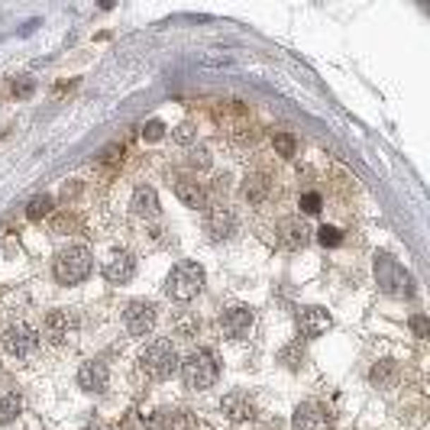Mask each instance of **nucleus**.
I'll return each instance as SVG.
<instances>
[{
  "label": "nucleus",
  "mask_w": 430,
  "mask_h": 430,
  "mask_svg": "<svg viewBox=\"0 0 430 430\" xmlns=\"http://www.w3.org/2000/svg\"><path fill=\"white\" fill-rule=\"evenodd\" d=\"M178 372H181L184 388H191V392H208V388L217 385V378H220V362H217V356L210 353V350H194V353H188L181 359Z\"/></svg>",
  "instance_id": "1"
},
{
  "label": "nucleus",
  "mask_w": 430,
  "mask_h": 430,
  "mask_svg": "<svg viewBox=\"0 0 430 430\" xmlns=\"http://www.w3.org/2000/svg\"><path fill=\"white\" fill-rule=\"evenodd\" d=\"M204 288V269H201L194 259H181L178 265H172L169 278H165V294L178 304H188L194 301Z\"/></svg>",
  "instance_id": "2"
},
{
  "label": "nucleus",
  "mask_w": 430,
  "mask_h": 430,
  "mask_svg": "<svg viewBox=\"0 0 430 430\" xmlns=\"http://www.w3.org/2000/svg\"><path fill=\"white\" fill-rule=\"evenodd\" d=\"M178 366H181V359H178V350L172 340H153V343L139 353V369H143L153 382L172 378L178 372Z\"/></svg>",
  "instance_id": "3"
},
{
  "label": "nucleus",
  "mask_w": 430,
  "mask_h": 430,
  "mask_svg": "<svg viewBox=\"0 0 430 430\" xmlns=\"http://www.w3.org/2000/svg\"><path fill=\"white\" fill-rule=\"evenodd\" d=\"M94 269L91 249L88 246H65L59 256H55V282L59 285H81Z\"/></svg>",
  "instance_id": "4"
},
{
  "label": "nucleus",
  "mask_w": 430,
  "mask_h": 430,
  "mask_svg": "<svg viewBox=\"0 0 430 430\" xmlns=\"http://www.w3.org/2000/svg\"><path fill=\"white\" fill-rule=\"evenodd\" d=\"M376 282L385 294L392 298H411L414 294V278L411 272L401 265L398 259H392L388 253H378L376 256Z\"/></svg>",
  "instance_id": "5"
},
{
  "label": "nucleus",
  "mask_w": 430,
  "mask_h": 430,
  "mask_svg": "<svg viewBox=\"0 0 430 430\" xmlns=\"http://www.w3.org/2000/svg\"><path fill=\"white\" fill-rule=\"evenodd\" d=\"M0 343H4L7 356H13V359H30V356L39 350V333L32 330L30 323L16 321V323H10L7 330H4Z\"/></svg>",
  "instance_id": "6"
},
{
  "label": "nucleus",
  "mask_w": 430,
  "mask_h": 430,
  "mask_svg": "<svg viewBox=\"0 0 430 430\" xmlns=\"http://www.w3.org/2000/svg\"><path fill=\"white\" fill-rule=\"evenodd\" d=\"M204 230L214 243H223V239H233L239 233V214L230 208V204H214L204 214Z\"/></svg>",
  "instance_id": "7"
},
{
  "label": "nucleus",
  "mask_w": 430,
  "mask_h": 430,
  "mask_svg": "<svg viewBox=\"0 0 430 430\" xmlns=\"http://www.w3.org/2000/svg\"><path fill=\"white\" fill-rule=\"evenodd\" d=\"M256 327V311L246 304H233L220 314V330L227 340H246Z\"/></svg>",
  "instance_id": "8"
},
{
  "label": "nucleus",
  "mask_w": 430,
  "mask_h": 430,
  "mask_svg": "<svg viewBox=\"0 0 430 430\" xmlns=\"http://www.w3.org/2000/svg\"><path fill=\"white\" fill-rule=\"evenodd\" d=\"M155 304L153 301H130L126 311H123V327L130 337H149L155 327Z\"/></svg>",
  "instance_id": "9"
},
{
  "label": "nucleus",
  "mask_w": 430,
  "mask_h": 430,
  "mask_svg": "<svg viewBox=\"0 0 430 430\" xmlns=\"http://www.w3.org/2000/svg\"><path fill=\"white\" fill-rule=\"evenodd\" d=\"M292 427L294 430H333V417L323 405H317V401H304V405L294 407Z\"/></svg>",
  "instance_id": "10"
},
{
  "label": "nucleus",
  "mask_w": 430,
  "mask_h": 430,
  "mask_svg": "<svg viewBox=\"0 0 430 430\" xmlns=\"http://www.w3.org/2000/svg\"><path fill=\"white\" fill-rule=\"evenodd\" d=\"M110 385V372L100 359H88L78 369V388L85 395H104Z\"/></svg>",
  "instance_id": "11"
},
{
  "label": "nucleus",
  "mask_w": 430,
  "mask_h": 430,
  "mask_svg": "<svg viewBox=\"0 0 430 430\" xmlns=\"http://www.w3.org/2000/svg\"><path fill=\"white\" fill-rule=\"evenodd\" d=\"M333 327V317L330 311H323V307H301L298 311V330L304 340H317Z\"/></svg>",
  "instance_id": "12"
},
{
  "label": "nucleus",
  "mask_w": 430,
  "mask_h": 430,
  "mask_svg": "<svg viewBox=\"0 0 430 430\" xmlns=\"http://www.w3.org/2000/svg\"><path fill=\"white\" fill-rule=\"evenodd\" d=\"M278 239L285 249H304L311 243V227L304 223V217H285L278 223Z\"/></svg>",
  "instance_id": "13"
},
{
  "label": "nucleus",
  "mask_w": 430,
  "mask_h": 430,
  "mask_svg": "<svg viewBox=\"0 0 430 430\" xmlns=\"http://www.w3.org/2000/svg\"><path fill=\"white\" fill-rule=\"evenodd\" d=\"M42 337L49 340V343H55V346H61L65 340L71 337V314L68 311H49L46 317H42Z\"/></svg>",
  "instance_id": "14"
},
{
  "label": "nucleus",
  "mask_w": 430,
  "mask_h": 430,
  "mask_svg": "<svg viewBox=\"0 0 430 430\" xmlns=\"http://www.w3.org/2000/svg\"><path fill=\"white\" fill-rule=\"evenodd\" d=\"M175 198L191 210H208V191H204V184H201L198 178H178Z\"/></svg>",
  "instance_id": "15"
},
{
  "label": "nucleus",
  "mask_w": 430,
  "mask_h": 430,
  "mask_svg": "<svg viewBox=\"0 0 430 430\" xmlns=\"http://www.w3.org/2000/svg\"><path fill=\"white\" fill-rule=\"evenodd\" d=\"M220 411L230 421H237V424H243V421H253L256 417V405H253V398L246 392H230V395H223V401H220Z\"/></svg>",
  "instance_id": "16"
},
{
  "label": "nucleus",
  "mask_w": 430,
  "mask_h": 430,
  "mask_svg": "<svg viewBox=\"0 0 430 430\" xmlns=\"http://www.w3.org/2000/svg\"><path fill=\"white\" fill-rule=\"evenodd\" d=\"M133 275H136V259L130 253H114L104 265V278L110 285H126Z\"/></svg>",
  "instance_id": "17"
},
{
  "label": "nucleus",
  "mask_w": 430,
  "mask_h": 430,
  "mask_svg": "<svg viewBox=\"0 0 430 430\" xmlns=\"http://www.w3.org/2000/svg\"><path fill=\"white\" fill-rule=\"evenodd\" d=\"M398 378H401V366L395 359H378L376 366L369 369V382L378 392H392L395 385H398Z\"/></svg>",
  "instance_id": "18"
},
{
  "label": "nucleus",
  "mask_w": 430,
  "mask_h": 430,
  "mask_svg": "<svg viewBox=\"0 0 430 430\" xmlns=\"http://www.w3.org/2000/svg\"><path fill=\"white\" fill-rule=\"evenodd\" d=\"M130 208H133V214H136V217H146V220L159 217V194H155L153 184H139L136 191H133Z\"/></svg>",
  "instance_id": "19"
},
{
  "label": "nucleus",
  "mask_w": 430,
  "mask_h": 430,
  "mask_svg": "<svg viewBox=\"0 0 430 430\" xmlns=\"http://www.w3.org/2000/svg\"><path fill=\"white\" fill-rule=\"evenodd\" d=\"M243 198L249 201V204H265V198H269V178L265 175H246L243 181Z\"/></svg>",
  "instance_id": "20"
},
{
  "label": "nucleus",
  "mask_w": 430,
  "mask_h": 430,
  "mask_svg": "<svg viewBox=\"0 0 430 430\" xmlns=\"http://www.w3.org/2000/svg\"><path fill=\"white\" fill-rule=\"evenodd\" d=\"M23 414V398L13 388H0V424H10Z\"/></svg>",
  "instance_id": "21"
},
{
  "label": "nucleus",
  "mask_w": 430,
  "mask_h": 430,
  "mask_svg": "<svg viewBox=\"0 0 430 430\" xmlns=\"http://www.w3.org/2000/svg\"><path fill=\"white\" fill-rule=\"evenodd\" d=\"M278 362H285V369H292V372H298V369L304 366V350H301V343L285 346L282 353H278Z\"/></svg>",
  "instance_id": "22"
},
{
  "label": "nucleus",
  "mask_w": 430,
  "mask_h": 430,
  "mask_svg": "<svg viewBox=\"0 0 430 430\" xmlns=\"http://www.w3.org/2000/svg\"><path fill=\"white\" fill-rule=\"evenodd\" d=\"M210 162H214V159H210V149L208 146H201V143H198V146L188 149V165H191L194 172H208Z\"/></svg>",
  "instance_id": "23"
},
{
  "label": "nucleus",
  "mask_w": 430,
  "mask_h": 430,
  "mask_svg": "<svg viewBox=\"0 0 430 430\" xmlns=\"http://www.w3.org/2000/svg\"><path fill=\"white\" fill-rule=\"evenodd\" d=\"M272 146H275V153L282 155V159H292V155L298 153V139H294L292 133H275V136H272Z\"/></svg>",
  "instance_id": "24"
},
{
  "label": "nucleus",
  "mask_w": 430,
  "mask_h": 430,
  "mask_svg": "<svg viewBox=\"0 0 430 430\" xmlns=\"http://www.w3.org/2000/svg\"><path fill=\"white\" fill-rule=\"evenodd\" d=\"M49 210H52V198H49V194H39V198H32L30 204H26V217H30V220H42Z\"/></svg>",
  "instance_id": "25"
},
{
  "label": "nucleus",
  "mask_w": 430,
  "mask_h": 430,
  "mask_svg": "<svg viewBox=\"0 0 430 430\" xmlns=\"http://www.w3.org/2000/svg\"><path fill=\"white\" fill-rule=\"evenodd\" d=\"M317 243H321L323 249H333V246L343 243V233H340L337 227H330V223H323L321 230H317Z\"/></svg>",
  "instance_id": "26"
},
{
  "label": "nucleus",
  "mask_w": 430,
  "mask_h": 430,
  "mask_svg": "<svg viewBox=\"0 0 430 430\" xmlns=\"http://www.w3.org/2000/svg\"><path fill=\"white\" fill-rule=\"evenodd\" d=\"M298 208L304 210V214H321V208H323V198H321V194H317V191H307V194H301Z\"/></svg>",
  "instance_id": "27"
},
{
  "label": "nucleus",
  "mask_w": 430,
  "mask_h": 430,
  "mask_svg": "<svg viewBox=\"0 0 430 430\" xmlns=\"http://www.w3.org/2000/svg\"><path fill=\"white\" fill-rule=\"evenodd\" d=\"M194 136H198V130H194L191 123H181V126H175V133H172V139H175L178 146H191Z\"/></svg>",
  "instance_id": "28"
},
{
  "label": "nucleus",
  "mask_w": 430,
  "mask_h": 430,
  "mask_svg": "<svg viewBox=\"0 0 430 430\" xmlns=\"http://www.w3.org/2000/svg\"><path fill=\"white\" fill-rule=\"evenodd\" d=\"M32 91H36V78L20 75V78L13 81V94H16V97H30Z\"/></svg>",
  "instance_id": "29"
},
{
  "label": "nucleus",
  "mask_w": 430,
  "mask_h": 430,
  "mask_svg": "<svg viewBox=\"0 0 430 430\" xmlns=\"http://www.w3.org/2000/svg\"><path fill=\"white\" fill-rule=\"evenodd\" d=\"M165 136V123L162 120H149L146 126H143V139H146V143H155V139H162Z\"/></svg>",
  "instance_id": "30"
},
{
  "label": "nucleus",
  "mask_w": 430,
  "mask_h": 430,
  "mask_svg": "<svg viewBox=\"0 0 430 430\" xmlns=\"http://www.w3.org/2000/svg\"><path fill=\"white\" fill-rule=\"evenodd\" d=\"M411 330H414V337L427 340V333H430V323H427V317H424V314H414V317H411Z\"/></svg>",
  "instance_id": "31"
}]
</instances>
